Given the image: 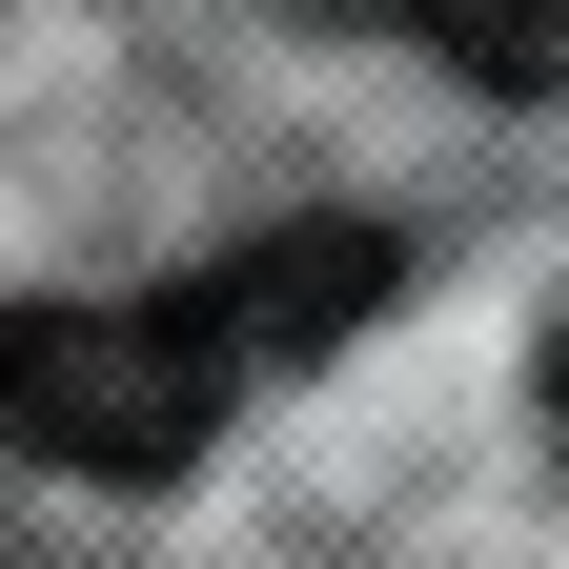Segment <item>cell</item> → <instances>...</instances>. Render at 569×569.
I'll list each match as a JSON object with an SVG mask.
<instances>
[{
	"instance_id": "277c9868",
	"label": "cell",
	"mask_w": 569,
	"mask_h": 569,
	"mask_svg": "<svg viewBox=\"0 0 569 569\" xmlns=\"http://www.w3.org/2000/svg\"><path fill=\"white\" fill-rule=\"evenodd\" d=\"M549 427H569V346H549Z\"/></svg>"
},
{
	"instance_id": "7a4b0ae2",
	"label": "cell",
	"mask_w": 569,
	"mask_h": 569,
	"mask_svg": "<svg viewBox=\"0 0 569 569\" xmlns=\"http://www.w3.org/2000/svg\"><path fill=\"white\" fill-rule=\"evenodd\" d=\"M387 284H407V244H387V224H264V244H224V264H203L183 306L224 326V367L264 387V367H326V346L367 326Z\"/></svg>"
},
{
	"instance_id": "3957f363",
	"label": "cell",
	"mask_w": 569,
	"mask_h": 569,
	"mask_svg": "<svg viewBox=\"0 0 569 569\" xmlns=\"http://www.w3.org/2000/svg\"><path fill=\"white\" fill-rule=\"evenodd\" d=\"M367 21L448 41L468 82H509V102H569V0H367Z\"/></svg>"
},
{
	"instance_id": "6da1fadb",
	"label": "cell",
	"mask_w": 569,
	"mask_h": 569,
	"mask_svg": "<svg viewBox=\"0 0 569 569\" xmlns=\"http://www.w3.org/2000/svg\"><path fill=\"white\" fill-rule=\"evenodd\" d=\"M244 407V367H224V326L183 306H21L0 326V427H21L41 468H102V488H163V468H203V427Z\"/></svg>"
}]
</instances>
